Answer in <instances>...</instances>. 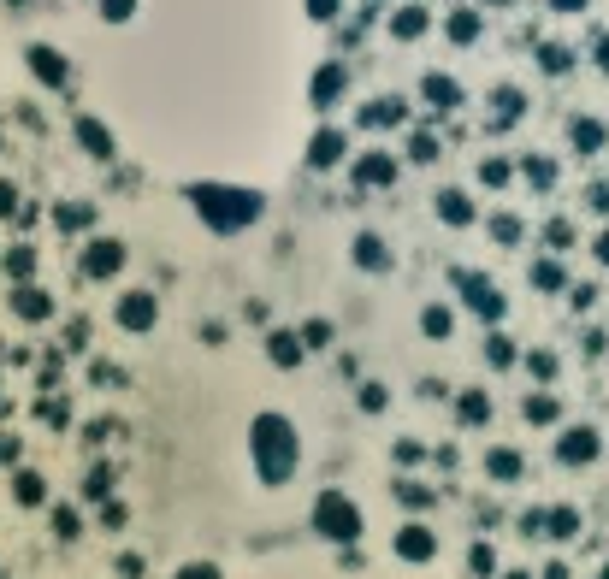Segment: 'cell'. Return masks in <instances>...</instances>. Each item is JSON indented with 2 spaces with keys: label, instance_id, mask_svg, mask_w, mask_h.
<instances>
[{
  "label": "cell",
  "instance_id": "obj_38",
  "mask_svg": "<svg viewBox=\"0 0 609 579\" xmlns=\"http://www.w3.org/2000/svg\"><path fill=\"white\" fill-rule=\"evenodd\" d=\"M95 6H101V18H107V24H131V18H136V0H95Z\"/></svg>",
  "mask_w": 609,
  "mask_h": 579
},
{
  "label": "cell",
  "instance_id": "obj_47",
  "mask_svg": "<svg viewBox=\"0 0 609 579\" xmlns=\"http://www.w3.org/2000/svg\"><path fill=\"white\" fill-rule=\"evenodd\" d=\"M527 367H533V379H556V355H550V349L527 355Z\"/></svg>",
  "mask_w": 609,
  "mask_h": 579
},
{
  "label": "cell",
  "instance_id": "obj_45",
  "mask_svg": "<svg viewBox=\"0 0 609 579\" xmlns=\"http://www.w3.org/2000/svg\"><path fill=\"white\" fill-rule=\"evenodd\" d=\"M77 532H83V520L71 515V509H60V515H54V538H66V544H71Z\"/></svg>",
  "mask_w": 609,
  "mask_h": 579
},
{
  "label": "cell",
  "instance_id": "obj_50",
  "mask_svg": "<svg viewBox=\"0 0 609 579\" xmlns=\"http://www.w3.org/2000/svg\"><path fill=\"white\" fill-rule=\"evenodd\" d=\"M107 491H113V467H95L89 473V497H107Z\"/></svg>",
  "mask_w": 609,
  "mask_h": 579
},
{
  "label": "cell",
  "instance_id": "obj_48",
  "mask_svg": "<svg viewBox=\"0 0 609 579\" xmlns=\"http://www.w3.org/2000/svg\"><path fill=\"white\" fill-rule=\"evenodd\" d=\"M125 520H131V509H125V503H101V526H107V532H119Z\"/></svg>",
  "mask_w": 609,
  "mask_h": 579
},
{
  "label": "cell",
  "instance_id": "obj_4",
  "mask_svg": "<svg viewBox=\"0 0 609 579\" xmlns=\"http://www.w3.org/2000/svg\"><path fill=\"white\" fill-rule=\"evenodd\" d=\"M456 290H462V302H468V308H474V314H479L485 325H497L503 314H509L503 290H497V284H491L485 272H468V266H462V272H456Z\"/></svg>",
  "mask_w": 609,
  "mask_h": 579
},
{
  "label": "cell",
  "instance_id": "obj_36",
  "mask_svg": "<svg viewBox=\"0 0 609 579\" xmlns=\"http://www.w3.org/2000/svg\"><path fill=\"white\" fill-rule=\"evenodd\" d=\"M533 284H539V290H562L568 278H562V266H556V260H533Z\"/></svg>",
  "mask_w": 609,
  "mask_h": 579
},
{
  "label": "cell",
  "instance_id": "obj_20",
  "mask_svg": "<svg viewBox=\"0 0 609 579\" xmlns=\"http://www.w3.org/2000/svg\"><path fill=\"white\" fill-rule=\"evenodd\" d=\"M444 36H450L456 48H474L479 36H485V12H479V6H456V12L444 18Z\"/></svg>",
  "mask_w": 609,
  "mask_h": 579
},
{
  "label": "cell",
  "instance_id": "obj_26",
  "mask_svg": "<svg viewBox=\"0 0 609 579\" xmlns=\"http://www.w3.org/2000/svg\"><path fill=\"white\" fill-rule=\"evenodd\" d=\"M54 225L60 231H89L95 225V207L89 201H54Z\"/></svg>",
  "mask_w": 609,
  "mask_h": 579
},
{
  "label": "cell",
  "instance_id": "obj_55",
  "mask_svg": "<svg viewBox=\"0 0 609 579\" xmlns=\"http://www.w3.org/2000/svg\"><path fill=\"white\" fill-rule=\"evenodd\" d=\"M6 461H18V438H6V432H0V467H6Z\"/></svg>",
  "mask_w": 609,
  "mask_h": 579
},
{
  "label": "cell",
  "instance_id": "obj_53",
  "mask_svg": "<svg viewBox=\"0 0 609 579\" xmlns=\"http://www.w3.org/2000/svg\"><path fill=\"white\" fill-rule=\"evenodd\" d=\"M586 201H592L598 213H609V184H592V190H586Z\"/></svg>",
  "mask_w": 609,
  "mask_h": 579
},
{
  "label": "cell",
  "instance_id": "obj_3",
  "mask_svg": "<svg viewBox=\"0 0 609 579\" xmlns=\"http://www.w3.org/2000/svg\"><path fill=\"white\" fill-rule=\"evenodd\" d=\"M314 532L332 538V544H355V538H361V509H355L343 491H320V497H314Z\"/></svg>",
  "mask_w": 609,
  "mask_h": 579
},
{
  "label": "cell",
  "instance_id": "obj_30",
  "mask_svg": "<svg viewBox=\"0 0 609 579\" xmlns=\"http://www.w3.org/2000/svg\"><path fill=\"white\" fill-rule=\"evenodd\" d=\"M521 414H527V426H556V420H562L556 396H527V402H521Z\"/></svg>",
  "mask_w": 609,
  "mask_h": 579
},
{
  "label": "cell",
  "instance_id": "obj_29",
  "mask_svg": "<svg viewBox=\"0 0 609 579\" xmlns=\"http://www.w3.org/2000/svg\"><path fill=\"white\" fill-rule=\"evenodd\" d=\"M521 178H527L533 190H550V184H556V160H550V154H527V160H521Z\"/></svg>",
  "mask_w": 609,
  "mask_h": 579
},
{
  "label": "cell",
  "instance_id": "obj_8",
  "mask_svg": "<svg viewBox=\"0 0 609 579\" xmlns=\"http://www.w3.org/2000/svg\"><path fill=\"white\" fill-rule=\"evenodd\" d=\"M343 95H349V65L343 60H326L308 77V107H314V113H332Z\"/></svg>",
  "mask_w": 609,
  "mask_h": 579
},
{
  "label": "cell",
  "instance_id": "obj_28",
  "mask_svg": "<svg viewBox=\"0 0 609 579\" xmlns=\"http://www.w3.org/2000/svg\"><path fill=\"white\" fill-rule=\"evenodd\" d=\"M485 473H491L497 485H515V479H521V455L515 450H491L485 455Z\"/></svg>",
  "mask_w": 609,
  "mask_h": 579
},
{
  "label": "cell",
  "instance_id": "obj_22",
  "mask_svg": "<svg viewBox=\"0 0 609 579\" xmlns=\"http://www.w3.org/2000/svg\"><path fill=\"white\" fill-rule=\"evenodd\" d=\"M491 107H497V113H491V130H503V125H515V119L527 113V95L503 83V89H491Z\"/></svg>",
  "mask_w": 609,
  "mask_h": 579
},
{
  "label": "cell",
  "instance_id": "obj_46",
  "mask_svg": "<svg viewBox=\"0 0 609 579\" xmlns=\"http://www.w3.org/2000/svg\"><path fill=\"white\" fill-rule=\"evenodd\" d=\"M302 343H314V349H320V343H332V320H308V325H302Z\"/></svg>",
  "mask_w": 609,
  "mask_h": 579
},
{
  "label": "cell",
  "instance_id": "obj_34",
  "mask_svg": "<svg viewBox=\"0 0 609 579\" xmlns=\"http://www.w3.org/2000/svg\"><path fill=\"white\" fill-rule=\"evenodd\" d=\"M420 331H426V337H450V331H456V314H450V308H438V302H432V308H426V314H420Z\"/></svg>",
  "mask_w": 609,
  "mask_h": 579
},
{
  "label": "cell",
  "instance_id": "obj_16",
  "mask_svg": "<svg viewBox=\"0 0 609 579\" xmlns=\"http://www.w3.org/2000/svg\"><path fill=\"white\" fill-rule=\"evenodd\" d=\"M426 30H432V6H420V0L391 6V42H420Z\"/></svg>",
  "mask_w": 609,
  "mask_h": 579
},
{
  "label": "cell",
  "instance_id": "obj_42",
  "mask_svg": "<svg viewBox=\"0 0 609 579\" xmlns=\"http://www.w3.org/2000/svg\"><path fill=\"white\" fill-rule=\"evenodd\" d=\"M544 237H550V249H574V225H568V219H550Z\"/></svg>",
  "mask_w": 609,
  "mask_h": 579
},
{
  "label": "cell",
  "instance_id": "obj_10",
  "mask_svg": "<svg viewBox=\"0 0 609 579\" xmlns=\"http://www.w3.org/2000/svg\"><path fill=\"white\" fill-rule=\"evenodd\" d=\"M125 272V243L119 237H95L89 249H83V278L89 284H107V278H119Z\"/></svg>",
  "mask_w": 609,
  "mask_h": 579
},
{
  "label": "cell",
  "instance_id": "obj_54",
  "mask_svg": "<svg viewBox=\"0 0 609 579\" xmlns=\"http://www.w3.org/2000/svg\"><path fill=\"white\" fill-rule=\"evenodd\" d=\"M83 343H89V325L77 320V325H71V331H66V349H83Z\"/></svg>",
  "mask_w": 609,
  "mask_h": 579
},
{
  "label": "cell",
  "instance_id": "obj_57",
  "mask_svg": "<svg viewBox=\"0 0 609 579\" xmlns=\"http://www.w3.org/2000/svg\"><path fill=\"white\" fill-rule=\"evenodd\" d=\"M598 260H604V266H609V231H604V237H598Z\"/></svg>",
  "mask_w": 609,
  "mask_h": 579
},
{
  "label": "cell",
  "instance_id": "obj_2",
  "mask_svg": "<svg viewBox=\"0 0 609 579\" xmlns=\"http://www.w3.org/2000/svg\"><path fill=\"white\" fill-rule=\"evenodd\" d=\"M249 461L261 473V485H284L296 467H302V438L284 414H255L249 426Z\"/></svg>",
  "mask_w": 609,
  "mask_h": 579
},
{
  "label": "cell",
  "instance_id": "obj_9",
  "mask_svg": "<svg viewBox=\"0 0 609 579\" xmlns=\"http://www.w3.org/2000/svg\"><path fill=\"white\" fill-rule=\"evenodd\" d=\"M349 160V130L343 125H320L308 136V172H338Z\"/></svg>",
  "mask_w": 609,
  "mask_h": 579
},
{
  "label": "cell",
  "instance_id": "obj_35",
  "mask_svg": "<svg viewBox=\"0 0 609 579\" xmlns=\"http://www.w3.org/2000/svg\"><path fill=\"white\" fill-rule=\"evenodd\" d=\"M539 65H544V71H550V77H562V71L574 65V54H568L562 42H544V48H539Z\"/></svg>",
  "mask_w": 609,
  "mask_h": 579
},
{
  "label": "cell",
  "instance_id": "obj_23",
  "mask_svg": "<svg viewBox=\"0 0 609 579\" xmlns=\"http://www.w3.org/2000/svg\"><path fill=\"white\" fill-rule=\"evenodd\" d=\"M12 497H18L24 509H42V503H48V479L30 473V467H18V473H12Z\"/></svg>",
  "mask_w": 609,
  "mask_h": 579
},
{
  "label": "cell",
  "instance_id": "obj_56",
  "mask_svg": "<svg viewBox=\"0 0 609 579\" xmlns=\"http://www.w3.org/2000/svg\"><path fill=\"white\" fill-rule=\"evenodd\" d=\"M598 71L609 77V36H598Z\"/></svg>",
  "mask_w": 609,
  "mask_h": 579
},
{
  "label": "cell",
  "instance_id": "obj_12",
  "mask_svg": "<svg viewBox=\"0 0 609 579\" xmlns=\"http://www.w3.org/2000/svg\"><path fill=\"white\" fill-rule=\"evenodd\" d=\"M6 308H12V320H30V325H42V320H54V296L42 290V284H12V296H6Z\"/></svg>",
  "mask_w": 609,
  "mask_h": 579
},
{
  "label": "cell",
  "instance_id": "obj_31",
  "mask_svg": "<svg viewBox=\"0 0 609 579\" xmlns=\"http://www.w3.org/2000/svg\"><path fill=\"white\" fill-rule=\"evenodd\" d=\"M438 154H444V142H438L432 130H414V136H408V160H414V166H432Z\"/></svg>",
  "mask_w": 609,
  "mask_h": 579
},
{
  "label": "cell",
  "instance_id": "obj_58",
  "mask_svg": "<svg viewBox=\"0 0 609 579\" xmlns=\"http://www.w3.org/2000/svg\"><path fill=\"white\" fill-rule=\"evenodd\" d=\"M509 579H533V574H527V568H515V574H509Z\"/></svg>",
  "mask_w": 609,
  "mask_h": 579
},
{
  "label": "cell",
  "instance_id": "obj_25",
  "mask_svg": "<svg viewBox=\"0 0 609 579\" xmlns=\"http://www.w3.org/2000/svg\"><path fill=\"white\" fill-rule=\"evenodd\" d=\"M568 142H574L580 154H598V148L609 142V130L598 125V119H568Z\"/></svg>",
  "mask_w": 609,
  "mask_h": 579
},
{
  "label": "cell",
  "instance_id": "obj_7",
  "mask_svg": "<svg viewBox=\"0 0 609 579\" xmlns=\"http://www.w3.org/2000/svg\"><path fill=\"white\" fill-rule=\"evenodd\" d=\"M24 65H30V77H36L42 89H71V60L54 42H30V48H24Z\"/></svg>",
  "mask_w": 609,
  "mask_h": 579
},
{
  "label": "cell",
  "instance_id": "obj_18",
  "mask_svg": "<svg viewBox=\"0 0 609 579\" xmlns=\"http://www.w3.org/2000/svg\"><path fill=\"white\" fill-rule=\"evenodd\" d=\"M361 130H397V125H408V101L403 95H379V101H367L361 107V119H355Z\"/></svg>",
  "mask_w": 609,
  "mask_h": 579
},
{
  "label": "cell",
  "instance_id": "obj_27",
  "mask_svg": "<svg viewBox=\"0 0 609 579\" xmlns=\"http://www.w3.org/2000/svg\"><path fill=\"white\" fill-rule=\"evenodd\" d=\"M0 266H6L12 284H24V278H36V249H30V243H12V249L0 255Z\"/></svg>",
  "mask_w": 609,
  "mask_h": 579
},
{
  "label": "cell",
  "instance_id": "obj_13",
  "mask_svg": "<svg viewBox=\"0 0 609 579\" xmlns=\"http://www.w3.org/2000/svg\"><path fill=\"white\" fill-rule=\"evenodd\" d=\"M598 450H604V438H598L592 426H568V432L556 438V461H562V467H586V461H598Z\"/></svg>",
  "mask_w": 609,
  "mask_h": 579
},
{
  "label": "cell",
  "instance_id": "obj_37",
  "mask_svg": "<svg viewBox=\"0 0 609 579\" xmlns=\"http://www.w3.org/2000/svg\"><path fill=\"white\" fill-rule=\"evenodd\" d=\"M485 361H491V367H509V361H515V349H509V337H503V331H491V337H485Z\"/></svg>",
  "mask_w": 609,
  "mask_h": 579
},
{
  "label": "cell",
  "instance_id": "obj_41",
  "mask_svg": "<svg viewBox=\"0 0 609 579\" xmlns=\"http://www.w3.org/2000/svg\"><path fill=\"white\" fill-rule=\"evenodd\" d=\"M361 408H367V414H385V408H391V390L385 385H361Z\"/></svg>",
  "mask_w": 609,
  "mask_h": 579
},
{
  "label": "cell",
  "instance_id": "obj_43",
  "mask_svg": "<svg viewBox=\"0 0 609 579\" xmlns=\"http://www.w3.org/2000/svg\"><path fill=\"white\" fill-rule=\"evenodd\" d=\"M302 6H308V18H314V24H332V18L343 12V0H302Z\"/></svg>",
  "mask_w": 609,
  "mask_h": 579
},
{
  "label": "cell",
  "instance_id": "obj_40",
  "mask_svg": "<svg viewBox=\"0 0 609 579\" xmlns=\"http://www.w3.org/2000/svg\"><path fill=\"white\" fill-rule=\"evenodd\" d=\"M12 213H24V195L12 178H0V219H12Z\"/></svg>",
  "mask_w": 609,
  "mask_h": 579
},
{
  "label": "cell",
  "instance_id": "obj_1",
  "mask_svg": "<svg viewBox=\"0 0 609 579\" xmlns=\"http://www.w3.org/2000/svg\"><path fill=\"white\" fill-rule=\"evenodd\" d=\"M184 201L202 213V225L213 237H237V231H249L267 213V195L261 190H249V184H213V178L184 184Z\"/></svg>",
  "mask_w": 609,
  "mask_h": 579
},
{
  "label": "cell",
  "instance_id": "obj_15",
  "mask_svg": "<svg viewBox=\"0 0 609 579\" xmlns=\"http://www.w3.org/2000/svg\"><path fill=\"white\" fill-rule=\"evenodd\" d=\"M391 550H397V562H432V556H438V532L420 526V520H408L403 532L391 538Z\"/></svg>",
  "mask_w": 609,
  "mask_h": 579
},
{
  "label": "cell",
  "instance_id": "obj_59",
  "mask_svg": "<svg viewBox=\"0 0 609 579\" xmlns=\"http://www.w3.org/2000/svg\"><path fill=\"white\" fill-rule=\"evenodd\" d=\"M491 6H509V0H491Z\"/></svg>",
  "mask_w": 609,
  "mask_h": 579
},
{
  "label": "cell",
  "instance_id": "obj_5",
  "mask_svg": "<svg viewBox=\"0 0 609 579\" xmlns=\"http://www.w3.org/2000/svg\"><path fill=\"white\" fill-rule=\"evenodd\" d=\"M349 178H355L361 190H391V184L403 178V160H397L391 148H367V154L349 160Z\"/></svg>",
  "mask_w": 609,
  "mask_h": 579
},
{
  "label": "cell",
  "instance_id": "obj_60",
  "mask_svg": "<svg viewBox=\"0 0 609 579\" xmlns=\"http://www.w3.org/2000/svg\"><path fill=\"white\" fill-rule=\"evenodd\" d=\"M598 579H609V568H604V574H598Z\"/></svg>",
  "mask_w": 609,
  "mask_h": 579
},
{
  "label": "cell",
  "instance_id": "obj_44",
  "mask_svg": "<svg viewBox=\"0 0 609 579\" xmlns=\"http://www.w3.org/2000/svg\"><path fill=\"white\" fill-rule=\"evenodd\" d=\"M36 414H42V420H48V426L60 432V426H66V420H71V402H66V396H60V402H42Z\"/></svg>",
  "mask_w": 609,
  "mask_h": 579
},
{
  "label": "cell",
  "instance_id": "obj_51",
  "mask_svg": "<svg viewBox=\"0 0 609 579\" xmlns=\"http://www.w3.org/2000/svg\"><path fill=\"white\" fill-rule=\"evenodd\" d=\"M178 579H219L213 562H190V568H178Z\"/></svg>",
  "mask_w": 609,
  "mask_h": 579
},
{
  "label": "cell",
  "instance_id": "obj_17",
  "mask_svg": "<svg viewBox=\"0 0 609 579\" xmlns=\"http://www.w3.org/2000/svg\"><path fill=\"white\" fill-rule=\"evenodd\" d=\"M349 260H355L361 272H391V266H397V255H391V243H385L379 231H361V237L349 243Z\"/></svg>",
  "mask_w": 609,
  "mask_h": 579
},
{
  "label": "cell",
  "instance_id": "obj_6",
  "mask_svg": "<svg viewBox=\"0 0 609 579\" xmlns=\"http://www.w3.org/2000/svg\"><path fill=\"white\" fill-rule=\"evenodd\" d=\"M71 136H77V148H83L89 160H101V166H113V160H119V136H113V125H107V119L77 113V119H71Z\"/></svg>",
  "mask_w": 609,
  "mask_h": 579
},
{
  "label": "cell",
  "instance_id": "obj_21",
  "mask_svg": "<svg viewBox=\"0 0 609 579\" xmlns=\"http://www.w3.org/2000/svg\"><path fill=\"white\" fill-rule=\"evenodd\" d=\"M267 355H272V367H290V373H296V367H302V355H308V343H302L296 331H272Z\"/></svg>",
  "mask_w": 609,
  "mask_h": 579
},
{
  "label": "cell",
  "instance_id": "obj_33",
  "mask_svg": "<svg viewBox=\"0 0 609 579\" xmlns=\"http://www.w3.org/2000/svg\"><path fill=\"white\" fill-rule=\"evenodd\" d=\"M485 231H491L503 249H515V243H521V219H515V213H497V219H485Z\"/></svg>",
  "mask_w": 609,
  "mask_h": 579
},
{
  "label": "cell",
  "instance_id": "obj_19",
  "mask_svg": "<svg viewBox=\"0 0 609 579\" xmlns=\"http://www.w3.org/2000/svg\"><path fill=\"white\" fill-rule=\"evenodd\" d=\"M432 213H438L444 225H456V231H468V225L479 219V207H474V195L468 190H438L432 195Z\"/></svg>",
  "mask_w": 609,
  "mask_h": 579
},
{
  "label": "cell",
  "instance_id": "obj_24",
  "mask_svg": "<svg viewBox=\"0 0 609 579\" xmlns=\"http://www.w3.org/2000/svg\"><path fill=\"white\" fill-rule=\"evenodd\" d=\"M456 420H462L468 432L485 426V420H491V396H485V390H462V396H456Z\"/></svg>",
  "mask_w": 609,
  "mask_h": 579
},
{
  "label": "cell",
  "instance_id": "obj_32",
  "mask_svg": "<svg viewBox=\"0 0 609 579\" xmlns=\"http://www.w3.org/2000/svg\"><path fill=\"white\" fill-rule=\"evenodd\" d=\"M509 178H515V166H509L503 154H485V160H479V184H485V190H503Z\"/></svg>",
  "mask_w": 609,
  "mask_h": 579
},
{
  "label": "cell",
  "instance_id": "obj_52",
  "mask_svg": "<svg viewBox=\"0 0 609 579\" xmlns=\"http://www.w3.org/2000/svg\"><path fill=\"white\" fill-rule=\"evenodd\" d=\"M544 6H550V12H562V18H574V12H586L592 0H544Z\"/></svg>",
  "mask_w": 609,
  "mask_h": 579
},
{
  "label": "cell",
  "instance_id": "obj_14",
  "mask_svg": "<svg viewBox=\"0 0 609 579\" xmlns=\"http://www.w3.org/2000/svg\"><path fill=\"white\" fill-rule=\"evenodd\" d=\"M420 101H426L432 113H456L468 95H462V83H456L450 71H426V77H420Z\"/></svg>",
  "mask_w": 609,
  "mask_h": 579
},
{
  "label": "cell",
  "instance_id": "obj_11",
  "mask_svg": "<svg viewBox=\"0 0 609 579\" xmlns=\"http://www.w3.org/2000/svg\"><path fill=\"white\" fill-rule=\"evenodd\" d=\"M113 325H119V331H154V325H160V302H154V290H125L119 308H113Z\"/></svg>",
  "mask_w": 609,
  "mask_h": 579
},
{
  "label": "cell",
  "instance_id": "obj_49",
  "mask_svg": "<svg viewBox=\"0 0 609 579\" xmlns=\"http://www.w3.org/2000/svg\"><path fill=\"white\" fill-rule=\"evenodd\" d=\"M391 491L403 497L408 509H426V503H432V491H420V485H391Z\"/></svg>",
  "mask_w": 609,
  "mask_h": 579
},
{
  "label": "cell",
  "instance_id": "obj_61",
  "mask_svg": "<svg viewBox=\"0 0 609 579\" xmlns=\"http://www.w3.org/2000/svg\"><path fill=\"white\" fill-rule=\"evenodd\" d=\"M12 6H24V0H12Z\"/></svg>",
  "mask_w": 609,
  "mask_h": 579
},
{
  "label": "cell",
  "instance_id": "obj_39",
  "mask_svg": "<svg viewBox=\"0 0 609 579\" xmlns=\"http://www.w3.org/2000/svg\"><path fill=\"white\" fill-rule=\"evenodd\" d=\"M468 568H474V579H491V574H497V556H491V544H474Z\"/></svg>",
  "mask_w": 609,
  "mask_h": 579
}]
</instances>
